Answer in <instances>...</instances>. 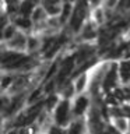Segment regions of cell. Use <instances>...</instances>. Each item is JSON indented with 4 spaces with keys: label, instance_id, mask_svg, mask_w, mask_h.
Here are the masks:
<instances>
[{
    "label": "cell",
    "instance_id": "6da1fadb",
    "mask_svg": "<svg viewBox=\"0 0 130 134\" xmlns=\"http://www.w3.org/2000/svg\"><path fill=\"white\" fill-rule=\"evenodd\" d=\"M90 17H91V8L88 7V4L77 0L74 10H73V14H71V18L69 21V24H67L66 29L75 38L78 35V32L81 31L83 25L90 20Z\"/></svg>",
    "mask_w": 130,
    "mask_h": 134
},
{
    "label": "cell",
    "instance_id": "7a4b0ae2",
    "mask_svg": "<svg viewBox=\"0 0 130 134\" xmlns=\"http://www.w3.org/2000/svg\"><path fill=\"white\" fill-rule=\"evenodd\" d=\"M73 109H71V100L62 99L56 109L52 112V121L55 126L60 129H67L69 124L73 121Z\"/></svg>",
    "mask_w": 130,
    "mask_h": 134
},
{
    "label": "cell",
    "instance_id": "3957f363",
    "mask_svg": "<svg viewBox=\"0 0 130 134\" xmlns=\"http://www.w3.org/2000/svg\"><path fill=\"white\" fill-rule=\"evenodd\" d=\"M73 53H74L77 67H80L98 56V45L96 43H77Z\"/></svg>",
    "mask_w": 130,
    "mask_h": 134
},
{
    "label": "cell",
    "instance_id": "277c9868",
    "mask_svg": "<svg viewBox=\"0 0 130 134\" xmlns=\"http://www.w3.org/2000/svg\"><path fill=\"white\" fill-rule=\"evenodd\" d=\"M99 29L101 28L90 17V20L83 25V28L78 32V35L74 38V42L75 43H96L98 36H99Z\"/></svg>",
    "mask_w": 130,
    "mask_h": 134
},
{
    "label": "cell",
    "instance_id": "5b68a950",
    "mask_svg": "<svg viewBox=\"0 0 130 134\" xmlns=\"http://www.w3.org/2000/svg\"><path fill=\"white\" fill-rule=\"evenodd\" d=\"M91 98L88 94L77 95L71 100V109H73V116L74 119L77 117H85L88 110L91 109Z\"/></svg>",
    "mask_w": 130,
    "mask_h": 134
},
{
    "label": "cell",
    "instance_id": "8992f818",
    "mask_svg": "<svg viewBox=\"0 0 130 134\" xmlns=\"http://www.w3.org/2000/svg\"><path fill=\"white\" fill-rule=\"evenodd\" d=\"M27 43H28V34L18 31V34L11 41H8L7 43H2V48H6L8 50L18 53H27Z\"/></svg>",
    "mask_w": 130,
    "mask_h": 134
},
{
    "label": "cell",
    "instance_id": "52a82bcc",
    "mask_svg": "<svg viewBox=\"0 0 130 134\" xmlns=\"http://www.w3.org/2000/svg\"><path fill=\"white\" fill-rule=\"evenodd\" d=\"M90 71H91V70H90ZM90 71L81 73V74H78L77 77L73 78L74 88H75V92H77V95L88 94V90H90V81H91Z\"/></svg>",
    "mask_w": 130,
    "mask_h": 134
},
{
    "label": "cell",
    "instance_id": "ba28073f",
    "mask_svg": "<svg viewBox=\"0 0 130 134\" xmlns=\"http://www.w3.org/2000/svg\"><path fill=\"white\" fill-rule=\"evenodd\" d=\"M64 134H88V127L85 117H77L69 124V127L64 129Z\"/></svg>",
    "mask_w": 130,
    "mask_h": 134
},
{
    "label": "cell",
    "instance_id": "9c48e42d",
    "mask_svg": "<svg viewBox=\"0 0 130 134\" xmlns=\"http://www.w3.org/2000/svg\"><path fill=\"white\" fill-rule=\"evenodd\" d=\"M41 48H42V36L38 35V34H29L27 43V53L41 57Z\"/></svg>",
    "mask_w": 130,
    "mask_h": 134
},
{
    "label": "cell",
    "instance_id": "30bf717a",
    "mask_svg": "<svg viewBox=\"0 0 130 134\" xmlns=\"http://www.w3.org/2000/svg\"><path fill=\"white\" fill-rule=\"evenodd\" d=\"M41 6L44 7L48 17H59L63 8V3L60 0H41Z\"/></svg>",
    "mask_w": 130,
    "mask_h": 134
},
{
    "label": "cell",
    "instance_id": "8fae6325",
    "mask_svg": "<svg viewBox=\"0 0 130 134\" xmlns=\"http://www.w3.org/2000/svg\"><path fill=\"white\" fill-rule=\"evenodd\" d=\"M11 23L18 28V31L25 32V34H28V35L32 34V31H34V23H32L31 18H28V17L17 15V17H14V18L11 20Z\"/></svg>",
    "mask_w": 130,
    "mask_h": 134
},
{
    "label": "cell",
    "instance_id": "7c38bea8",
    "mask_svg": "<svg viewBox=\"0 0 130 134\" xmlns=\"http://www.w3.org/2000/svg\"><path fill=\"white\" fill-rule=\"evenodd\" d=\"M39 6H41V0H21L18 15H23V17H28V18H31L32 13L35 11V8L39 7Z\"/></svg>",
    "mask_w": 130,
    "mask_h": 134
},
{
    "label": "cell",
    "instance_id": "4fadbf2b",
    "mask_svg": "<svg viewBox=\"0 0 130 134\" xmlns=\"http://www.w3.org/2000/svg\"><path fill=\"white\" fill-rule=\"evenodd\" d=\"M91 20L98 25L99 28H102L106 25L108 23V17H106V11H105V7H98L95 10H91Z\"/></svg>",
    "mask_w": 130,
    "mask_h": 134
},
{
    "label": "cell",
    "instance_id": "5bb4252c",
    "mask_svg": "<svg viewBox=\"0 0 130 134\" xmlns=\"http://www.w3.org/2000/svg\"><path fill=\"white\" fill-rule=\"evenodd\" d=\"M59 95L62 96V99H67V100H73L75 96H77V92H75L73 80H69L64 85L60 87V90H59Z\"/></svg>",
    "mask_w": 130,
    "mask_h": 134
},
{
    "label": "cell",
    "instance_id": "9a60e30c",
    "mask_svg": "<svg viewBox=\"0 0 130 134\" xmlns=\"http://www.w3.org/2000/svg\"><path fill=\"white\" fill-rule=\"evenodd\" d=\"M17 74L14 73H6V71H2V78H0V88H2V94H6V92L10 91V88L13 87V84L15 81Z\"/></svg>",
    "mask_w": 130,
    "mask_h": 134
},
{
    "label": "cell",
    "instance_id": "2e32d148",
    "mask_svg": "<svg viewBox=\"0 0 130 134\" xmlns=\"http://www.w3.org/2000/svg\"><path fill=\"white\" fill-rule=\"evenodd\" d=\"M120 134H129V119L127 117H116L109 121Z\"/></svg>",
    "mask_w": 130,
    "mask_h": 134
},
{
    "label": "cell",
    "instance_id": "e0dca14e",
    "mask_svg": "<svg viewBox=\"0 0 130 134\" xmlns=\"http://www.w3.org/2000/svg\"><path fill=\"white\" fill-rule=\"evenodd\" d=\"M62 100V96L59 95V92L56 94H52V95H48L45 98V109L48 110L50 115H52V112L56 109V106L59 105V102Z\"/></svg>",
    "mask_w": 130,
    "mask_h": 134
},
{
    "label": "cell",
    "instance_id": "ac0fdd59",
    "mask_svg": "<svg viewBox=\"0 0 130 134\" xmlns=\"http://www.w3.org/2000/svg\"><path fill=\"white\" fill-rule=\"evenodd\" d=\"M17 34H18V28L14 24H8L6 28L2 29V43H7L8 41H11Z\"/></svg>",
    "mask_w": 130,
    "mask_h": 134
},
{
    "label": "cell",
    "instance_id": "d6986e66",
    "mask_svg": "<svg viewBox=\"0 0 130 134\" xmlns=\"http://www.w3.org/2000/svg\"><path fill=\"white\" fill-rule=\"evenodd\" d=\"M48 18H49V17H48V14H46V11L44 10V7H42V6L36 7V8H35V11H34V13H32V15H31V20H32L34 25L45 23V21L48 20Z\"/></svg>",
    "mask_w": 130,
    "mask_h": 134
},
{
    "label": "cell",
    "instance_id": "ffe728a7",
    "mask_svg": "<svg viewBox=\"0 0 130 134\" xmlns=\"http://www.w3.org/2000/svg\"><path fill=\"white\" fill-rule=\"evenodd\" d=\"M119 4H120V0H105L104 7L108 8V10H112V11H117Z\"/></svg>",
    "mask_w": 130,
    "mask_h": 134
},
{
    "label": "cell",
    "instance_id": "44dd1931",
    "mask_svg": "<svg viewBox=\"0 0 130 134\" xmlns=\"http://www.w3.org/2000/svg\"><path fill=\"white\" fill-rule=\"evenodd\" d=\"M20 133V129H17V127H11V129H8L7 131H3L2 134H18Z\"/></svg>",
    "mask_w": 130,
    "mask_h": 134
},
{
    "label": "cell",
    "instance_id": "7402d4cb",
    "mask_svg": "<svg viewBox=\"0 0 130 134\" xmlns=\"http://www.w3.org/2000/svg\"><path fill=\"white\" fill-rule=\"evenodd\" d=\"M129 0H120V4H119V8H117V13H122V10H123V7L126 6V3H127Z\"/></svg>",
    "mask_w": 130,
    "mask_h": 134
},
{
    "label": "cell",
    "instance_id": "603a6c76",
    "mask_svg": "<svg viewBox=\"0 0 130 134\" xmlns=\"http://www.w3.org/2000/svg\"><path fill=\"white\" fill-rule=\"evenodd\" d=\"M104 2H105V0H104Z\"/></svg>",
    "mask_w": 130,
    "mask_h": 134
}]
</instances>
